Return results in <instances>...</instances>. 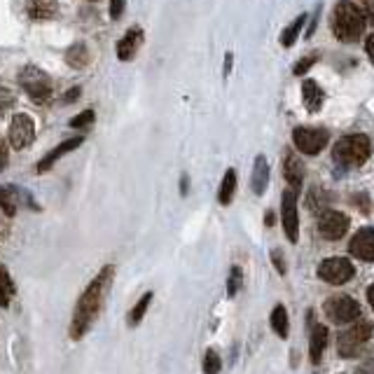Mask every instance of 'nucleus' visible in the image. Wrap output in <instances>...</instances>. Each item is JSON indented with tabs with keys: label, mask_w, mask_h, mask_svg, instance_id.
I'll use <instances>...</instances> for the list:
<instances>
[{
	"label": "nucleus",
	"mask_w": 374,
	"mask_h": 374,
	"mask_svg": "<svg viewBox=\"0 0 374 374\" xmlns=\"http://www.w3.org/2000/svg\"><path fill=\"white\" fill-rule=\"evenodd\" d=\"M113 278H115V267L106 265L97 276L92 278L82 295L77 297L75 309H73V318H70V339H73V341L82 339L87 332H89L94 321L99 318L101 309H103V304H106V299H108Z\"/></svg>",
	"instance_id": "nucleus-1"
},
{
	"label": "nucleus",
	"mask_w": 374,
	"mask_h": 374,
	"mask_svg": "<svg viewBox=\"0 0 374 374\" xmlns=\"http://www.w3.org/2000/svg\"><path fill=\"white\" fill-rule=\"evenodd\" d=\"M365 14L361 7H356L353 3H346V0H339L335 5V12H332V31L341 43L351 45L358 43V38L363 35L365 31Z\"/></svg>",
	"instance_id": "nucleus-2"
},
{
	"label": "nucleus",
	"mask_w": 374,
	"mask_h": 374,
	"mask_svg": "<svg viewBox=\"0 0 374 374\" xmlns=\"http://www.w3.org/2000/svg\"><path fill=\"white\" fill-rule=\"evenodd\" d=\"M372 153V143L365 133H351V136L341 138L332 155H335V162L341 166H361L368 162V157Z\"/></svg>",
	"instance_id": "nucleus-3"
},
{
	"label": "nucleus",
	"mask_w": 374,
	"mask_h": 374,
	"mask_svg": "<svg viewBox=\"0 0 374 374\" xmlns=\"http://www.w3.org/2000/svg\"><path fill=\"white\" fill-rule=\"evenodd\" d=\"M19 82L23 87V92L28 94L33 103H47L52 99V79L45 70H40L35 66H26L19 70Z\"/></svg>",
	"instance_id": "nucleus-4"
},
{
	"label": "nucleus",
	"mask_w": 374,
	"mask_h": 374,
	"mask_svg": "<svg viewBox=\"0 0 374 374\" xmlns=\"http://www.w3.org/2000/svg\"><path fill=\"white\" fill-rule=\"evenodd\" d=\"M323 309H325V316L337 325L353 323L356 318L361 316V304L348 295H335V297L325 299Z\"/></svg>",
	"instance_id": "nucleus-5"
},
{
	"label": "nucleus",
	"mask_w": 374,
	"mask_h": 374,
	"mask_svg": "<svg viewBox=\"0 0 374 374\" xmlns=\"http://www.w3.org/2000/svg\"><path fill=\"white\" fill-rule=\"evenodd\" d=\"M356 267L348 258H328L318 265V276L330 285H344L353 278Z\"/></svg>",
	"instance_id": "nucleus-6"
},
{
	"label": "nucleus",
	"mask_w": 374,
	"mask_h": 374,
	"mask_svg": "<svg viewBox=\"0 0 374 374\" xmlns=\"http://www.w3.org/2000/svg\"><path fill=\"white\" fill-rule=\"evenodd\" d=\"M372 325L370 323H358L353 325V328H348L344 330L339 335V341H337V346H339V353L344 356V358H353L363 351V346L368 344L370 337H372Z\"/></svg>",
	"instance_id": "nucleus-7"
},
{
	"label": "nucleus",
	"mask_w": 374,
	"mask_h": 374,
	"mask_svg": "<svg viewBox=\"0 0 374 374\" xmlns=\"http://www.w3.org/2000/svg\"><path fill=\"white\" fill-rule=\"evenodd\" d=\"M292 141H295V148L299 150L302 155H318L321 150L328 145V131L325 129H312V126H299L292 133Z\"/></svg>",
	"instance_id": "nucleus-8"
},
{
	"label": "nucleus",
	"mask_w": 374,
	"mask_h": 374,
	"mask_svg": "<svg viewBox=\"0 0 374 374\" xmlns=\"http://www.w3.org/2000/svg\"><path fill=\"white\" fill-rule=\"evenodd\" d=\"M7 138H10V145L14 150L28 148L31 143H33V138H35V124H33V119H31V115H26V113L14 115Z\"/></svg>",
	"instance_id": "nucleus-9"
},
{
	"label": "nucleus",
	"mask_w": 374,
	"mask_h": 374,
	"mask_svg": "<svg viewBox=\"0 0 374 374\" xmlns=\"http://www.w3.org/2000/svg\"><path fill=\"white\" fill-rule=\"evenodd\" d=\"M281 213H283V229L285 236L292 243L299 238V218H297V189H285L283 202H281Z\"/></svg>",
	"instance_id": "nucleus-10"
},
{
	"label": "nucleus",
	"mask_w": 374,
	"mask_h": 374,
	"mask_svg": "<svg viewBox=\"0 0 374 374\" xmlns=\"http://www.w3.org/2000/svg\"><path fill=\"white\" fill-rule=\"evenodd\" d=\"M318 232L328 241H339L348 232V218L339 211H325L318 220Z\"/></svg>",
	"instance_id": "nucleus-11"
},
{
	"label": "nucleus",
	"mask_w": 374,
	"mask_h": 374,
	"mask_svg": "<svg viewBox=\"0 0 374 374\" xmlns=\"http://www.w3.org/2000/svg\"><path fill=\"white\" fill-rule=\"evenodd\" d=\"M348 253L363 262H374V227H363L348 241Z\"/></svg>",
	"instance_id": "nucleus-12"
},
{
	"label": "nucleus",
	"mask_w": 374,
	"mask_h": 374,
	"mask_svg": "<svg viewBox=\"0 0 374 374\" xmlns=\"http://www.w3.org/2000/svg\"><path fill=\"white\" fill-rule=\"evenodd\" d=\"M84 143L82 136H73V138H68V141H63L61 145H57L52 150V153H47L43 159H40V164H38V173H45V171H50L54 164L59 162V159L63 155H68V153H73V150H77L79 145Z\"/></svg>",
	"instance_id": "nucleus-13"
},
{
	"label": "nucleus",
	"mask_w": 374,
	"mask_h": 374,
	"mask_svg": "<svg viewBox=\"0 0 374 374\" xmlns=\"http://www.w3.org/2000/svg\"><path fill=\"white\" fill-rule=\"evenodd\" d=\"M141 45H143V31L141 28L126 31L124 38L117 43V59L119 61H131L138 54Z\"/></svg>",
	"instance_id": "nucleus-14"
},
{
	"label": "nucleus",
	"mask_w": 374,
	"mask_h": 374,
	"mask_svg": "<svg viewBox=\"0 0 374 374\" xmlns=\"http://www.w3.org/2000/svg\"><path fill=\"white\" fill-rule=\"evenodd\" d=\"M57 0H28L26 5V12L31 19L35 21H45V19H52L57 17Z\"/></svg>",
	"instance_id": "nucleus-15"
},
{
	"label": "nucleus",
	"mask_w": 374,
	"mask_h": 374,
	"mask_svg": "<svg viewBox=\"0 0 374 374\" xmlns=\"http://www.w3.org/2000/svg\"><path fill=\"white\" fill-rule=\"evenodd\" d=\"M302 99H304V106H307L309 113H318V110L323 108L325 94H323L321 87L314 82V79H304V84H302Z\"/></svg>",
	"instance_id": "nucleus-16"
},
{
	"label": "nucleus",
	"mask_w": 374,
	"mask_h": 374,
	"mask_svg": "<svg viewBox=\"0 0 374 374\" xmlns=\"http://www.w3.org/2000/svg\"><path fill=\"white\" fill-rule=\"evenodd\" d=\"M269 185V164H267V157L260 155L253 164V178H251V187L255 194H265V189Z\"/></svg>",
	"instance_id": "nucleus-17"
},
{
	"label": "nucleus",
	"mask_w": 374,
	"mask_h": 374,
	"mask_svg": "<svg viewBox=\"0 0 374 374\" xmlns=\"http://www.w3.org/2000/svg\"><path fill=\"white\" fill-rule=\"evenodd\" d=\"M283 173H285V180H288L290 185H292V189H299L302 187V180H304V164L299 162V157L285 155Z\"/></svg>",
	"instance_id": "nucleus-18"
},
{
	"label": "nucleus",
	"mask_w": 374,
	"mask_h": 374,
	"mask_svg": "<svg viewBox=\"0 0 374 374\" xmlns=\"http://www.w3.org/2000/svg\"><path fill=\"white\" fill-rule=\"evenodd\" d=\"M325 346H328V328H325V325H316V328L312 330V344H309L312 363H321Z\"/></svg>",
	"instance_id": "nucleus-19"
},
{
	"label": "nucleus",
	"mask_w": 374,
	"mask_h": 374,
	"mask_svg": "<svg viewBox=\"0 0 374 374\" xmlns=\"http://www.w3.org/2000/svg\"><path fill=\"white\" fill-rule=\"evenodd\" d=\"M66 61H68V66H73V68H84L87 63L92 61V54H89V50H87L84 43H75L66 52Z\"/></svg>",
	"instance_id": "nucleus-20"
},
{
	"label": "nucleus",
	"mask_w": 374,
	"mask_h": 374,
	"mask_svg": "<svg viewBox=\"0 0 374 374\" xmlns=\"http://www.w3.org/2000/svg\"><path fill=\"white\" fill-rule=\"evenodd\" d=\"M234 192H236V171L234 169H227L225 171V178H222L220 192H218V202L222 206H227L234 199Z\"/></svg>",
	"instance_id": "nucleus-21"
},
{
	"label": "nucleus",
	"mask_w": 374,
	"mask_h": 374,
	"mask_svg": "<svg viewBox=\"0 0 374 374\" xmlns=\"http://www.w3.org/2000/svg\"><path fill=\"white\" fill-rule=\"evenodd\" d=\"M269 323H272V330H274L281 339L288 337V312H285L283 304H276V307H274Z\"/></svg>",
	"instance_id": "nucleus-22"
},
{
	"label": "nucleus",
	"mask_w": 374,
	"mask_h": 374,
	"mask_svg": "<svg viewBox=\"0 0 374 374\" xmlns=\"http://www.w3.org/2000/svg\"><path fill=\"white\" fill-rule=\"evenodd\" d=\"M14 297V281H12V276L10 272L0 265V307H10V302Z\"/></svg>",
	"instance_id": "nucleus-23"
},
{
	"label": "nucleus",
	"mask_w": 374,
	"mask_h": 374,
	"mask_svg": "<svg viewBox=\"0 0 374 374\" xmlns=\"http://www.w3.org/2000/svg\"><path fill=\"white\" fill-rule=\"evenodd\" d=\"M0 209L5 211L7 218H14V216H17L19 202H17V194H14L12 187H3V185H0Z\"/></svg>",
	"instance_id": "nucleus-24"
},
{
	"label": "nucleus",
	"mask_w": 374,
	"mask_h": 374,
	"mask_svg": "<svg viewBox=\"0 0 374 374\" xmlns=\"http://www.w3.org/2000/svg\"><path fill=\"white\" fill-rule=\"evenodd\" d=\"M304 23H307V14H299V17L281 33V45L283 47H292V45H295L297 38H299V31H302V26H304Z\"/></svg>",
	"instance_id": "nucleus-25"
},
{
	"label": "nucleus",
	"mask_w": 374,
	"mask_h": 374,
	"mask_svg": "<svg viewBox=\"0 0 374 374\" xmlns=\"http://www.w3.org/2000/svg\"><path fill=\"white\" fill-rule=\"evenodd\" d=\"M150 302H153V292H145V295H143L141 299H138V304L131 309L129 312V318H126V323L131 325H138L141 321H143V316H145V312H148V307H150Z\"/></svg>",
	"instance_id": "nucleus-26"
},
{
	"label": "nucleus",
	"mask_w": 374,
	"mask_h": 374,
	"mask_svg": "<svg viewBox=\"0 0 374 374\" xmlns=\"http://www.w3.org/2000/svg\"><path fill=\"white\" fill-rule=\"evenodd\" d=\"M204 372L206 374H218L220 372V356L218 351H213V348H209L204 356Z\"/></svg>",
	"instance_id": "nucleus-27"
},
{
	"label": "nucleus",
	"mask_w": 374,
	"mask_h": 374,
	"mask_svg": "<svg viewBox=\"0 0 374 374\" xmlns=\"http://www.w3.org/2000/svg\"><path fill=\"white\" fill-rule=\"evenodd\" d=\"M241 281H243V274H241V269L234 267L232 269V274H229V281H227V292L229 295H236L238 290H241Z\"/></svg>",
	"instance_id": "nucleus-28"
},
{
	"label": "nucleus",
	"mask_w": 374,
	"mask_h": 374,
	"mask_svg": "<svg viewBox=\"0 0 374 374\" xmlns=\"http://www.w3.org/2000/svg\"><path fill=\"white\" fill-rule=\"evenodd\" d=\"M14 103H17V99H14V94L7 89V87H0V115H5L7 110H10Z\"/></svg>",
	"instance_id": "nucleus-29"
},
{
	"label": "nucleus",
	"mask_w": 374,
	"mask_h": 374,
	"mask_svg": "<svg viewBox=\"0 0 374 374\" xmlns=\"http://www.w3.org/2000/svg\"><path fill=\"white\" fill-rule=\"evenodd\" d=\"M92 122H94V110H84V113H79L73 122H70V126H73V129H82V126L92 124Z\"/></svg>",
	"instance_id": "nucleus-30"
},
{
	"label": "nucleus",
	"mask_w": 374,
	"mask_h": 374,
	"mask_svg": "<svg viewBox=\"0 0 374 374\" xmlns=\"http://www.w3.org/2000/svg\"><path fill=\"white\" fill-rule=\"evenodd\" d=\"M316 59H318V54H312V57H304V59H299V63H297V66L292 68V73H295V75H304L307 70L312 68L314 63H316Z\"/></svg>",
	"instance_id": "nucleus-31"
},
{
	"label": "nucleus",
	"mask_w": 374,
	"mask_h": 374,
	"mask_svg": "<svg viewBox=\"0 0 374 374\" xmlns=\"http://www.w3.org/2000/svg\"><path fill=\"white\" fill-rule=\"evenodd\" d=\"M124 5L126 0H110V17L113 19H119L124 14Z\"/></svg>",
	"instance_id": "nucleus-32"
},
{
	"label": "nucleus",
	"mask_w": 374,
	"mask_h": 374,
	"mask_svg": "<svg viewBox=\"0 0 374 374\" xmlns=\"http://www.w3.org/2000/svg\"><path fill=\"white\" fill-rule=\"evenodd\" d=\"M272 262L276 265V269H278V274H285V265H283V253L281 251H276V253H272Z\"/></svg>",
	"instance_id": "nucleus-33"
},
{
	"label": "nucleus",
	"mask_w": 374,
	"mask_h": 374,
	"mask_svg": "<svg viewBox=\"0 0 374 374\" xmlns=\"http://www.w3.org/2000/svg\"><path fill=\"white\" fill-rule=\"evenodd\" d=\"M365 3V21H370V26H374V0H363Z\"/></svg>",
	"instance_id": "nucleus-34"
},
{
	"label": "nucleus",
	"mask_w": 374,
	"mask_h": 374,
	"mask_svg": "<svg viewBox=\"0 0 374 374\" xmlns=\"http://www.w3.org/2000/svg\"><path fill=\"white\" fill-rule=\"evenodd\" d=\"M318 17H321V5L316 7V12H314V17H312V23H309V28H307V38H312L316 33V23H318Z\"/></svg>",
	"instance_id": "nucleus-35"
},
{
	"label": "nucleus",
	"mask_w": 374,
	"mask_h": 374,
	"mask_svg": "<svg viewBox=\"0 0 374 374\" xmlns=\"http://www.w3.org/2000/svg\"><path fill=\"white\" fill-rule=\"evenodd\" d=\"M5 166H7V148H5L3 138H0V171H3Z\"/></svg>",
	"instance_id": "nucleus-36"
},
{
	"label": "nucleus",
	"mask_w": 374,
	"mask_h": 374,
	"mask_svg": "<svg viewBox=\"0 0 374 374\" xmlns=\"http://www.w3.org/2000/svg\"><path fill=\"white\" fill-rule=\"evenodd\" d=\"M365 50H368V57H370V61L374 63V33L368 38V45H365Z\"/></svg>",
	"instance_id": "nucleus-37"
},
{
	"label": "nucleus",
	"mask_w": 374,
	"mask_h": 374,
	"mask_svg": "<svg viewBox=\"0 0 374 374\" xmlns=\"http://www.w3.org/2000/svg\"><path fill=\"white\" fill-rule=\"evenodd\" d=\"M79 97V87H73L70 92H66V103H73Z\"/></svg>",
	"instance_id": "nucleus-38"
},
{
	"label": "nucleus",
	"mask_w": 374,
	"mask_h": 374,
	"mask_svg": "<svg viewBox=\"0 0 374 374\" xmlns=\"http://www.w3.org/2000/svg\"><path fill=\"white\" fill-rule=\"evenodd\" d=\"M368 302H370V307L374 309V281L370 283V288H368Z\"/></svg>",
	"instance_id": "nucleus-39"
},
{
	"label": "nucleus",
	"mask_w": 374,
	"mask_h": 374,
	"mask_svg": "<svg viewBox=\"0 0 374 374\" xmlns=\"http://www.w3.org/2000/svg\"><path fill=\"white\" fill-rule=\"evenodd\" d=\"M274 220H276V218H274V213H272V211H267V216H265V225H267V227H269V225H274Z\"/></svg>",
	"instance_id": "nucleus-40"
}]
</instances>
